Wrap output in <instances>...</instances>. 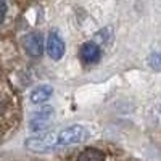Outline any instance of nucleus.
Wrapping results in <instances>:
<instances>
[{"instance_id":"20e7f679","label":"nucleus","mask_w":161,"mask_h":161,"mask_svg":"<svg viewBox=\"0 0 161 161\" xmlns=\"http://www.w3.org/2000/svg\"><path fill=\"white\" fill-rule=\"evenodd\" d=\"M53 114V108H50V106H44V108H40L39 111H36L29 121V126L32 130H39V129H44L48 121Z\"/></svg>"},{"instance_id":"f03ea898","label":"nucleus","mask_w":161,"mask_h":161,"mask_svg":"<svg viewBox=\"0 0 161 161\" xmlns=\"http://www.w3.org/2000/svg\"><path fill=\"white\" fill-rule=\"evenodd\" d=\"M86 137H87V130L82 126H71L58 134L57 143L58 145H71V143L82 142Z\"/></svg>"},{"instance_id":"0eeeda50","label":"nucleus","mask_w":161,"mask_h":161,"mask_svg":"<svg viewBox=\"0 0 161 161\" xmlns=\"http://www.w3.org/2000/svg\"><path fill=\"white\" fill-rule=\"evenodd\" d=\"M52 92H53V89L50 86H39L31 93V102L36 103V105L44 103V102H47L52 97Z\"/></svg>"},{"instance_id":"9d476101","label":"nucleus","mask_w":161,"mask_h":161,"mask_svg":"<svg viewBox=\"0 0 161 161\" xmlns=\"http://www.w3.org/2000/svg\"><path fill=\"white\" fill-rule=\"evenodd\" d=\"M5 15H7V3L0 2V23L5 19Z\"/></svg>"},{"instance_id":"6e6552de","label":"nucleus","mask_w":161,"mask_h":161,"mask_svg":"<svg viewBox=\"0 0 161 161\" xmlns=\"http://www.w3.org/2000/svg\"><path fill=\"white\" fill-rule=\"evenodd\" d=\"M103 159H105L103 152H100L97 148H87L77 158V161H103Z\"/></svg>"},{"instance_id":"423d86ee","label":"nucleus","mask_w":161,"mask_h":161,"mask_svg":"<svg viewBox=\"0 0 161 161\" xmlns=\"http://www.w3.org/2000/svg\"><path fill=\"white\" fill-rule=\"evenodd\" d=\"M100 48L95 42H86L82 47H80V58H82L84 63L87 64H92V63H95L98 61L100 58Z\"/></svg>"},{"instance_id":"39448f33","label":"nucleus","mask_w":161,"mask_h":161,"mask_svg":"<svg viewBox=\"0 0 161 161\" xmlns=\"http://www.w3.org/2000/svg\"><path fill=\"white\" fill-rule=\"evenodd\" d=\"M47 52L50 58L53 60H60L64 53V42L61 40V37L58 34H50L48 36V40H47Z\"/></svg>"},{"instance_id":"7ed1b4c3","label":"nucleus","mask_w":161,"mask_h":161,"mask_svg":"<svg viewBox=\"0 0 161 161\" xmlns=\"http://www.w3.org/2000/svg\"><path fill=\"white\" fill-rule=\"evenodd\" d=\"M24 48L26 52L32 57H40L44 52V40H42V36L37 34V32H32L29 36L24 37Z\"/></svg>"},{"instance_id":"f257e3e1","label":"nucleus","mask_w":161,"mask_h":161,"mask_svg":"<svg viewBox=\"0 0 161 161\" xmlns=\"http://www.w3.org/2000/svg\"><path fill=\"white\" fill-rule=\"evenodd\" d=\"M26 148L40 153V152H48L53 147L57 145V137L53 134H37V136H32L26 140Z\"/></svg>"},{"instance_id":"1a4fd4ad","label":"nucleus","mask_w":161,"mask_h":161,"mask_svg":"<svg viewBox=\"0 0 161 161\" xmlns=\"http://www.w3.org/2000/svg\"><path fill=\"white\" fill-rule=\"evenodd\" d=\"M150 64L153 66H156V68H161V55H158V53H155V55H152L150 57Z\"/></svg>"}]
</instances>
